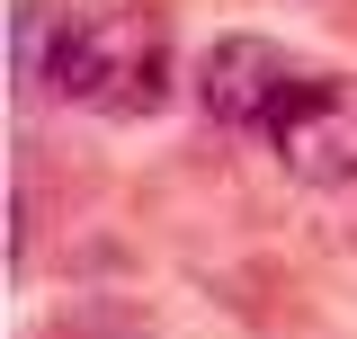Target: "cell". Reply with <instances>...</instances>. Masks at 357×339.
<instances>
[{"label":"cell","instance_id":"7a4b0ae2","mask_svg":"<svg viewBox=\"0 0 357 339\" xmlns=\"http://www.w3.org/2000/svg\"><path fill=\"white\" fill-rule=\"evenodd\" d=\"M268 143H277L286 179L357 188V72H295L286 107L268 116Z\"/></svg>","mask_w":357,"mask_h":339},{"label":"cell","instance_id":"3957f363","mask_svg":"<svg viewBox=\"0 0 357 339\" xmlns=\"http://www.w3.org/2000/svg\"><path fill=\"white\" fill-rule=\"evenodd\" d=\"M286 89H295V63L268 36H215L206 63H197V107L232 134H268V116L286 107Z\"/></svg>","mask_w":357,"mask_h":339},{"label":"cell","instance_id":"6da1fadb","mask_svg":"<svg viewBox=\"0 0 357 339\" xmlns=\"http://www.w3.org/2000/svg\"><path fill=\"white\" fill-rule=\"evenodd\" d=\"M45 81L89 116H152L170 98V27L161 9H81L45 45Z\"/></svg>","mask_w":357,"mask_h":339}]
</instances>
